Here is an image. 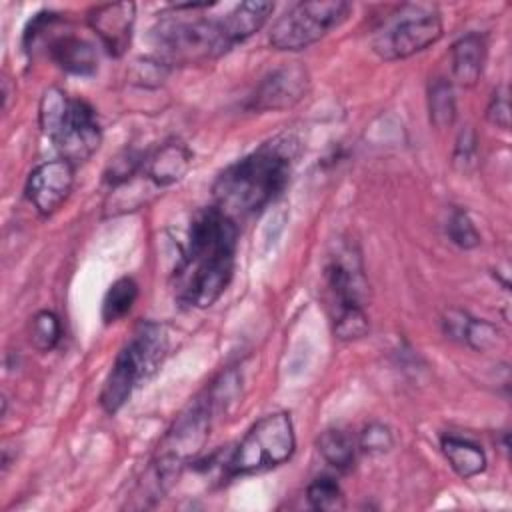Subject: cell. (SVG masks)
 Listing matches in <instances>:
<instances>
[{"label":"cell","mask_w":512,"mask_h":512,"mask_svg":"<svg viewBox=\"0 0 512 512\" xmlns=\"http://www.w3.org/2000/svg\"><path fill=\"white\" fill-rule=\"evenodd\" d=\"M238 224L216 206L198 212L176 268L178 300L194 306H212L228 288L234 272Z\"/></svg>","instance_id":"obj_1"},{"label":"cell","mask_w":512,"mask_h":512,"mask_svg":"<svg viewBox=\"0 0 512 512\" xmlns=\"http://www.w3.org/2000/svg\"><path fill=\"white\" fill-rule=\"evenodd\" d=\"M298 144L294 134H280L230 164L214 182V206L236 224L258 214L286 188Z\"/></svg>","instance_id":"obj_2"},{"label":"cell","mask_w":512,"mask_h":512,"mask_svg":"<svg viewBox=\"0 0 512 512\" xmlns=\"http://www.w3.org/2000/svg\"><path fill=\"white\" fill-rule=\"evenodd\" d=\"M40 128L54 142L62 160L72 166L84 164L100 148L102 132L92 106L80 98H68L60 88L42 94Z\"/></svg>","instance_id":"obj_3"},{"label":"cell","mask_w":512,"mask_h":512,"mask_svg":"<svg viewBox=\"0 0 512 512\" xmlns=\"http://www.w3.org/2000/svg\"><path fill=\"white\" fill-rule=\"evenodd\" d=\"M168 352V334L158 322H142L118 352L100 392V406L116 414L162 364Z\"/></svg>","instance_id":"obj_4"},{"label":"cell","mask_w":512,"mask_h":512,"mask_svg":"<svg viewBox=\"0 0 512 512\" xmlns=\"http://www.w3.org/2000/svg\"><path fill=\"white\" fill-rule=\"evenodd\" d=\"M158 60L166 66L206 64L224 56L234 42L230 40L222 18H186L164 16L152 30Z\"/></svg>","instance_id":"obj_5"},{"label":"cell","mask_w":512,"mask_h":512,"mask_svg":"<svg viewBox=\"0 0 512 512\" xmlns=\"http://www.w3.org/2000/svg\"><path fill=\"white\" fill-rule=\"evenodd\" d=\"M442 18L434 6L402 4L374 34L372 48L384 60L410 58L442 38Z\"/></svg>","instance_id":"obj_6"},{"label":"cell","mask_w":512,"mask_h":512,"mask_svg":"<svg viewBox=\"0 0 512 512\" xmlns=\"http://www.w3.org/2000/svg\"><path fill=\"white\" fill-rule=\"evenodd\" d=\"M296 448L290 414L274 412L260 418L236 446L230 458L232 474H252L290 460Z\"/></svg>","instance_id":"obj_7"},{"label":"cell","mask_w":512,"mask_h":512,"mask_svg":"<svg viewBox=\"0 0 512 512\" xmlns=\"http://www.w3.org/2000/svg\"><path fill=\"white\" fill-rule=\"evenodd\" d=\"M350 10V4L342 0L298 2L272 26L270 44L276 50L288 52L308 48L340 26Z\"/></svg>","instance_id":"obj_8"},{"label":"cell","mask_w":512,"mask_h":512,"mask_svg":"<svg viewBox=\"0 0 512 512\" xmlns=\"http://www.w3.org/2000/svg\"><path fill=\"white\" fill-rule=\"evenodd\" d=\"M324 274L336 312L348 308H364L366 280L360 256L352 246L340 244L330 256Z\"/></svg>","instance_id":"obj_9"},{"label":"cell","mask_w":512,"mask_h":512,"mask_svg":"<svg viewBox=\"0 0 512 512\" xmlns=\"http://www.w3.org/2000/svg\"><path fill=\"white\" fill-rule=\"evenodd\" d=\"M310 88V76L308 70L294 62L284 64L276 70H272L254 90L250 96L248 106L252 110L264 112V110H286L294 104H298Z\"/></svg>","instance_id":"obj_10"},{"label":"cell","mask_w":512,"mask_h":512,"mask_svg":"<svg viewBox=\"0 0 512 512\" xmlns=\"http://www.w3.org/2000/svg\"><path fill=\"white\" fill-rule=\"evenodd\" d=\"M74 184V166L62 158L36 166L26 180V198L42 214L50 216L68 198Z\"/></svg>","instance_id":"obj_11"},{"label":"cell","mask_w":512,"mask_h":512,"mask_svg":"<svg viewBox=\"0 0 512 512\" xmlns=\"http://www.w3.org/2000/svg\"><path fill=\"white\" fill-rule=\"evenodd\" d=\"M136 20V4L108 2L88 12V24L112 56H122L130 42Z\"/></svg>","instance_id":"obj_12"},{"label":"cell","mask_w":512,"mask_h":512,"mask_svg":"<svg viewBox=\"0 0 512 512\" xmlns=\"http://www.w3.org/2000/svg\"><path fill=\"white\" fill-rule=\"evenodd\" d=\"M190 160H192L190 150L182 142L170 140L158 146L154 152H150L142 160L140 172L156 188H164L184 178V174L190 168Z\"/></svg>","instance_id":"obj_13"},{"label":"cell","mask_w":512,"mask_h":512,"mask_svg":"<svg viewBox=\"0 0 512 512\" xmlns=\"http://www.w3.org/2000/svg\"><path fill=\"white\" fill-rule=\"evenodd\" d=\"M452 62V78L464 86L472 88L484 70L486 62V38L478 32H470L458 38L450 50Z\"/></svg>","instance_id":"obj_14"},{"label":"cell","mask_w":512,"mask_h":512,"mask_svg":"<svg viewBox=\"0 0 512 512\" xmlns=\"http://www.w3.org/2000/svg\"><path fill=\"white\" fill-rule=\"evenodd\" d=\"M48 54L58 64V68L68 74L90 76L98 70V56L94 46L72 34L52 38L48 44Z\"/></svg>","instance_id":"obj_15"},{"label":"cell","mask_w":512,"mask_h":512,"mask_svg":"<svg viewBox=\"0 0 512 512\" xmlns=\"http://www.w3.org/2000/svg\"><path fill=\"white\" fill-rule=\"evenodd\" d=\"M274 4L262 0H248L236 4L226 16H222V24L234 44L244 42L252 34H256L272 14Z\"/></svg>","instance_id":"obj_16"},{"label":"cell","mask_w":512,"mask_h":512,"mask_svg":"<svg viewBox=\"0 0 512 512\" xmlns=\"http://www.w3.org/2000/svg\"><path fill=\"white\" fill-rule=\"evenodd\" d=\"M442 452L460 478H472L486 468V456L474 442L464 438L446 436L442 438Z\"/></svg>","instance_id":"obj_17"},{"label":"cell","mask_w":512,"mask_h":512,"mask_svg":"<svg viewBox=\"0 0 512 512\" xmlns=\"http://www.w3.org/2000/svg\"><path fill=\"white\" fill-rule=\"evenodd\" d=\"M316 448L320 456L336 470L346 472L354 466L356 442L346 430H340V428L324 430L316 440Z\"/></svg>","instance_id":"obj_18"},{"label":"cell","mask_w":512,"mask_h":512,"mask_svg":"<svg viewBox=\"0 0 512 512\" xmlns=\"http://www.w3.org/2000/svg\"><path fill=\"white\" fill-rule=\"evenodd\" d=\"M138 298V286L132 278L124 276V278H118L106 292L104 300H102V320L106 324H112V322H118L120 318H124L134 302Z\"/></svg>","instance_id":"obj_19"},{"label":"cell","mask_w":512,"mask_h":512,"mask_svg":"<svg viewBox=\"0 0 512 512\" xmlns=\"http://www.w3.org/2000/svg\"><path fill=\"white\" fill-rule=\"evenodd\" d=\"M428 112L430 122L436 128H448L456 120V98L452 84L444 78H436L428 88Z\"/></svg>","instance_id":"obj_20"},{"label":"cell","mask_w":512,"mask_h":512,"mask_svg":"<svg viewBox=\"0 0 512 512\" xmlns=\"http://www.w3.org/2000/svg\"><path fill=\"white\" fill-rule=\"evenodd\" d=\"M306 498L314 510L332 512L344 508V494L332 476H318L310 482Z\"/></svg>","instance_id":"obj_21"},{"label":"cell","mask_w":512,"mask_h":512,"mask_svg":"<svg viewBox=\"0 0 512 512\" xmlns=\"http://www.w3.org/2000/svg\"><path fill=\"white\" fill-rule=\"evenodd\" d=\"M60 336H62V328H60V320L54 312L42 310L32 318L28 338H30V344L38 352H50L58 344Z\"/></svg>","instance_id":"obj_22"},{"label":"cell","mask_w":512,"mask_h":512,"mask_svg":"<svg viewBox=\"0 0 512 512\" xmlns=\"http://www.w3.org/2000/svg\"><path fill=\"white\" fill-rule=\"evenodd\" d=\"M368 318L364 308H348L336 312L334 316V334L340 340H356L368 334Z\"/></svg>","instance_id":"obj_23"},{"label":"cell","mask_w":512,"mask_h":512,"mask_svg":"<svg viewBox=\"0 0 512 512\" xmlns=\"http://www.w3.org/2000/svg\"><path fill=\"white\" fill-rule=\"evenodd\" d=\"M448 236L462 250H472L480 244V234L464 210L452 212L448 220Z\"/></svg>","instance_id":"obj_24"},{"label":"cell","mask_w":512,"mask_h":512,"mask_svg":"<svg viewBox=\"0 0 512 512\" xmlns=\"http://www.w3.org/2000/svg\"><path fill=\"white\" fill-rule=\"evenodd\" d=\"M358 446L366 452V454H384L394 446V436L392 430L386 424L380 422H372L368 424L358 440Z\"/></svg>","instance_id":"obj_25"},{"label":"cell","mask_w":512,"mask_h":512,"mask_svg":"<svg viewBox=\"0 0 512 512\" xmlns=\"http://www.w3.org/2000/svg\"><path fill=\"white\" fill-rule=\"evenodd\" d=\"M500 332L494 324L486 322V320H478V318H472L468 320V326H466V332H464V342L478 350V352H484L492 346H496V340H498Z\"/></svg>","instance_id":"obj_26"},{"label":"cell","mask_w":512,"mask_h":512,"mask_svg":"<svg viewBox=\"0 0 512 512\" xmlns=\"http://www.w3.org/2000/svg\"><path fill=\"white\" fill-rule=\"evenodd\" d=\"M486 118H488L494 126H498V128H502V130H508V126H510V100H508V90H506V86H500V88L492 94L490 104H488V108H486Z\"/></svg>","instance_id":"obj_27"},{"label":"cell","mask_w":512,"mask_h":512,"mask_svg":"<svg viewBox=\"0 0 512 512\" xmlns=\"http://www.w3.org/2000/svg\"><path fill=\"white\" fill-rule=\"evenodd\" d=\"M468 320H470V316H468L464 310H458V308L446 310V312H444V318H442L444 334H446L448 338H452V340L464 342V332H466Z\"/></svg>","instance_id":"obj_28"},{"label":"cell","mask_w":512,"mask_h":512,"mask_svg":"<svg viewBox=\"0 0 512 512\" xmlns=\"http://www.w3.org/2000/svg\"><path fill=\"white\" fill-rule=\"evenodd\" d=\"M474 152H476V136L472 128H464L458 136L456 142V152H454V164H462L464 168L474 162Z\"/></svg>","instance_id":"obj_29"}]
</instances>
